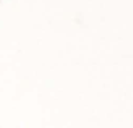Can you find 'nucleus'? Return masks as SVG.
I'll use <instances>...</instances> for the list:
<instances>
[]
</instances>
